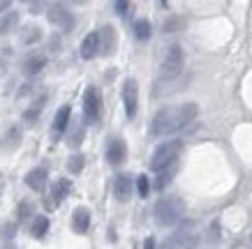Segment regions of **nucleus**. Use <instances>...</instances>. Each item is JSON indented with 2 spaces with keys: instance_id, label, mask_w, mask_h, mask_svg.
<instances>
[{
  "instance_id": "25",
  "label": "nucleus",
  "mask_w": 252,
  "mask_h": 249,
  "mask_svg": "<svg viewBox=\"0 0 252 249\" xmlns=\"http://www.w3.org/2000/svg\"><path fill=\"white\" fill-rule=\"evenodd\" d=\"M84 136H86V127H84V125H79L77 129H72V132H69L67 145H69V148H79V145L84 143Z\"/></svg>"
},
{
  "instance_id": "2",
  "label": "nucleus",
  "mask_w": 252,
  "mask_h": 249,
  "mask_svg": "<svg viewBox=\"0 0 252 249\" xmlns=\"http://www.w3.org/2000/svg\"><path fill=\"white\" fill-rule=\"evenodd\" d=\"M185 215V203L178 196H164L160 198L153 208V219L158 226H174Z\"/></svg>"
},
{
  "instance_id": "21",
  "label": "nucleus",
  "mask_w": 252,
  "mask_h": 249,
  "mask_svg": "<svg viewBox=\"0 0 252 249\" xmlns=\"http://www.w3.org/2000/svg\"><path fill=\"white\" fill-rule=\"evenodd\" d=\"M134 37L139 39V42H146V39H151V32H153V28H151V21H146V19H139L137 23H134Z\"/></svg>"
},
{
  "instance_id": "31",
  "label": "nucleus",
  "mask_w": 252,
  "mask_h": 249,
  "mask_svg": "<svg viewBox=\"0 0 252 249\" xmlns=\"http://www.w3.org/2000/svg\"><path fill=\"white\" fill-rule=\"evenodd\" d=\"M14 231H16V226H14V224H7V226L2 228V233H0V235H5L7 240H12V238H14Z\"/></svg>"
},
{
  "instance_id": "16",
  "label": "nucleus",
  "mask_w": 252,
  "mask_h": 249,
  "mask_svg": "<svg viewBox=\"0 0 252 249\" xmlns=\"http://www.w3.org/2000/svg\"><path fill=\"white\" fill-rule=\"evenodd\" d=\"M99 42H102V55H111V51L116 49V30L111 26H104L99 30Z\"/></svg>"
},
{
  "instance_id": "28",
  "label": "nucleus",
  "mask_w": 252,
  "mask_h": 249,
  "mask_svg": "<svg viewBox=\"0 0 252 249\" xmlns=\"http://www.w3.org/2000/svg\"><path fill=\"white\" fill-rule=\"evenodd\" d=\"M183 26H185L183 19H178V16H171V19L164 23V30H167V32H178L181 28H183Z\"/></svg>"
},
{
  "instance_id": "23",
  "label": "nucleus",
  "mask_w": 252,
  "mask_h": 249,
  "mask_svg": "<svg viewBox=\"0 0 252 249\" xmlns=\"http://www.w3.org/2000/svg\"><path fill=\"white\" fill-rule=\"evenodd\" d=\"M16 23H19V14L16 12H7V14L0 19V35H7L16 28Z\"/></svg>"
},
{
  "instance_id": "17",
  "label": "nucleus",
  "mask_w": 252,
  "mask_h": 249,
  "mask_svg": "<svg viewBox=\"0 0 252 249\" xmlns=\"http://www.w3.org/2000/svg\"><path fill=\"white\" fill-rule=\"evenodd\" d=\"M44 104H46V95H42L39 99H35L31 109H26V113H23V122H26V125H35L37 118H39V113L44 111Z\"/></svg>"
},
{
  "instance_id": "11",
  "label": "nucleus",
  "mask_w": 252,
  "mask_h": 249,
  "mask_svg": "<svg viewBox=\"0 0 252 249\" xmlns=\"http://www.w3.org/2000/svg\"><path fill=\"white\" fill-rule=\"evenodd\" d=\"M79 53H81V58H84V60H93L95 55H99V53H102L99 32H91V35H86L84 42H81V49H79Z\"/></svg>"
},
{
  "instance_id": "32",
  "label": "nucleus",
  "mask_w": 252,
  "mask_h": 249,
  "mask_svg": "<svg viewBox=\"0 0 252 249\" xmlns=\"http://www.w3.org/2000/svg\"><path fill=\"white\" fill-rule=\"evenodd\" d=\"M44 7H46L44 2H31V14H39Z\"/></svg>"
},
{
  "instance_id": "7",
  "label": "nucleus",
  "mask_w": 252,
  "mask_h": 249,
  "mask_svg": "<svg viewBox=\"0 0 252 249\" xmlns=\"http://www.w3.org/2000/svg\"><path fill=\"white\" fill-rule=\"evenodd\" d=\"M123 104H125V113L127 118H134L139 109V83L134 79H125L123 83Z\"/></svg>"
},
{
  "instance_id": "33",
  "label": "nucleus",
  "mask_w": 252,
  "mask_h": 249,
  "mask_svg": "<svg viewBox=\"0 0 252 249\" xmlns=\"http://www.w3.org/2000/svg\"><path fill=\"white\" fill-rule=\"evenodd\" d=\"M144 249H155V238H146V240H144Z\"/></svg>"
},
{
  "instance_id": "19",
  "label": "nucleus",
  "mask_w": 252,
  "mask_h": 249,
  "mask_svg": "<svg viewBox=\"0 0 252 249\" xmlns=\"http://www.w3.org/2000/svg\"><path fill=\"white\" fill-rule=\"evenodd\" d=\"M21 138H23V132H21V127H12L5 134V143H2V150H7V152H12V150H16L19 148V143H21Z\"/></svg>"
},
{
  "instance_id": "20",
  "label": "nucleus",
  "mask_w": 252,
  "mask_h": 249,
  "mask_svg": "<svg viewBox=\"0 0 252 249\" xmlns=\"http://www.w3.org/2000/svg\"><path fill=\"white\" fill-rule=\"evenodd\" d=\"M39 39H42V28H37V26H23L21 44H35Z\"/></svg>"
},
{
  "instance_id": "30",
  "label": "nucleus",
  "mask_w": 252,
  "mask_h": 249,
  "mask_svg": "<svg viewBox=\"0 0 252 249\" xmlns=\"http://www.w3.org/2000/svg\"><path fill=\"white\" fill-rule=\"evenodd\" d=\"M114 9L118 16H127V12H130V2H125V0H118V2H114Z\"/></svg>"
},
{
  "instance_id": "29",
  "label": "nucleus",
  "mask_w": 252,
  "mask_h": 249,
  "mask_svg": "<svg viewBox=\"0 0 252 249\" xmlns=\"http://www.w3.org/2000/svg\"><path fill=\"white\" fill-rule=\"evenodd\" d=\"M31 215H32V205L28 203V201H23V203L19 205V219L23 221V219H28Z\"/></svg>"
},
{
  "instance_id": "18",
  "label": "nucleus",
  "mask_w": 252,
  "mask_h": 249,
  "mask_svg": "<svg viewBox=\"0 0 252 249\" xmlns=\"http://www.w3.org/2000/svg\"><path fill=\"white\" fill-rule=\"evenodd\" d=\"M72 192V182L67 180V178H61V180L54 185V189H51V196H54V203L61 205L65 198H67V194Z\"/></svg>"
},
{
  "instance_id": "6",
  "label": "nucleus",
  "mask_w": 252,
  "mask_h": 249,
  "mask_svg": "<svg viewBox=\"0 0 252 249\" xmlns=\"http://www.w3.org/2000/svg\"><path fill=\"white\" fill-rule=\"evenodd\" d=\"M84 115L88 122H97L102 115V92L95 85H88L84 92Z\"/></svg>"
},
{
  "instance_id": "26",
  "label": "nucleus",
  "mask_w": 252,
  "mask_h": 249,
  "mask_svg": "<svg viewBox=\"0 0 252 249\" xmlns=\"http://www.w3.org/2000/svg\"><path fill=\"white\" fill-rule=\"evenodd\" d=\"M137 192L141 198H148L151 194V182H148V175H137Z\"/></svg>"
},
{
  "instance_id": "3",
  "label": "nucleus",
  "mask_w": 252,
  "mask_h": 249,
  "mask_svg": "<svg viewBox=\"0 0 252 249\" xmlns=\"http://www.w3.org/2000/svg\"><path fill=\"white\" fill-rule=\"evenodd\" d=\"M181 152H183V141H181V138L164 141V143L158 145L155 152L151 155V171H155V173L169 171V166H174V162L178 159Z\"/></svg>"
},
{
  "instance_id": "13",
  "label": "nucleus",
  "mask_w": 252,
  "mask_h": 249,
  "mask_svg": "<svg viewBox=\"0 0 252 249\" xmlns=\"http://www.w3.org/2000/svg\"><path fill=\"white\" fill-rule=\"evenodd\" d=\"M69 118H72V109H69L67 104L61 106L58 113L54 115V122H51V136H54V138H61V134L69 125Z\"/></svg>"
},
{
  "instance_id": "9",
  "label": "nucleus",
  "mask_w": 252,
  "mask_h": 249,
  "mask_svg": "<svg viewBox=\"0 0 252 249\" xmlns=\"http://www.w3.org/2000/svg\"><path fill=\"white\" fill-rule=\"evenodd\" d=\"M127 159V145L121 136H111L107 143V162L111 166H121Z\"/></svg>"
},
{
  "instance_id": "24",
  "label": "nucleus",
  "mask_w": 252,
  "mask_h": 249,
  "mask_svg": "<svg viewBox=\"0 0 252 249\" xmlns=\"http://www.w3.org/2000/svg\"><path fill=\"white\" fill-rule=\"evenodd\" d=\"M84 164H86V157L81 152H77V155H72V157L67 159V171L69 173H81V171H84Z\"/></svg>"
},
{
  "instance_id": "22",
  "label": "nucleus",
  "mask_w": 252,
  "mask_h": 249,
  "mask_svg": "<svg viewBox=\"0 0 252 249\" xmlns=\"http://www.w3.org/2000/svg\"><path fill=\"white\" fill-rule=\"evenodd\" d=\"M46 231H49V219H46L44 215H37L31 224V233L35 235V238H44Z\"/></svg>"
},
{
  "instance_id": "8",
  "label": "nucleus",
  "mask_w": 252,
  "mask_h": 249,
  "mask_svg": "<svg viewBox=\"0 0 252 249\" xmlns=\"http://www.w3.org/2000/svg\"><path fill=\"white\" fill-rule=\"evenodd\" d=\"M46 19L54 23V26L63 28V30H72V28H74V16H72V12H69L65 5H61V2L49 7V12H46Z\"/></svg>"
},
{
  "instance_id": "27",
  "label": "nucleus",
  "mask_w": 252,
  "mask_h": 249,
  "mask_svg": "<svg viewBox=\"0 0 252 249\" xmlns=\"http://www.w3.org/2000/svg\"><path fill=\"white\" fill-rule=\"evenodd\" d=\"M171 178H174V171H171V168H169V171H162V173L158 175V180H155L153 187L158 189V192H162V189H164L169 182H171Z\"/></svg>"
},
{
  "instance_id": "1",
  "label": "nucleus",
  "mask_w": 252,
  "mask_h": 249,
  "mask_svg": "<svg viewBox=\"0 0 252 249\" xmlns=\"http://www.w3.org/2000/svg\"><path fill=\"white\" fill-rule=\"evenodd\" d=\"M199 115V106L194 102H185L178 106H164L151 120V136L162 138V136H171L176 132L185 129L194 118Z\"/></svg>"
},
{
  "instance_id": "12",
  "label": "nucleus",
  "mask_w": 252,
  "mask_h": 249,
  "mask_svg": "<svg viewBox=\"0 0 252 249\" xmlns=\"http://www.w3.org/2000/svg\"><path fill=\"white\" fill-rule=\"evenodd\" d=\"M46 180H49V173H46L44 166L31 168V171L26 173V178H23V182H26V185H28L32 192H42V189L46 187Z\"/></svg>"
},
{
  "instance_id": "5",
  "label": "nucleus",
  "mask_w": 252,
  "mask_h": 249,
  "mask_svg": "<svg viewBox=\"0 0 252 249\" xmlns=\"http://www.w3.org/2000/svg\"><path fill=\"white\" fill-rule=\"evenodd\" d=\"M183 65H185L183 49H181L178 44L169 46V51H167V55H164L162 67H160V79L162 81H167V79H176V76L183 72Z\"/></svg>"
},
{
  "instance_id": "15",
  "label": "nucleus",
  "mask_w": 252,
  "mask_h": 249,
  "mask_svg": "<svg viewBox=\"0 0 252 249\" xmlns=\"http://www.w3.org/2000/svg\"><path fill=\"white\" fill-rule=\"evenodd\" d=\"M44 67H46V55L44 53H32V55H28V58L23 60L21 72L26 76H37Z\"/></svg>"
},
{
  "instance_id": "4",
  "label": "nucleus",
  "mask_w": 252,
  "mask_h": 249,
  "mask_svg": "<svg viewBox=\"0 0 252 249\" xmlns=\"http://www.w3.org/2000/svg\"><path fill=\"white\" fill-rule=\"evenodd\" d=\"M199 235L194 233V224H183L176 233L162 242V249H197Z\"/></svg>"
},
{
  "instance_id": "10",
  "label": "nucleus",
  "mask_w": 252,
  "mask_h": 249,
  "mask_svg": "<svg viewBox=\"0 0 252 249\" xmlns=\"http://www.w3.org/2000/svg\"><path fill=\"white\" fill-rule=\"evenodd\" d=\"M132 187H134V182H132V175L130 173H118L114 178V196L118 198L121 203L130 201Z\"/></svg>"
},
{
  "instance_id": "14",
  "label": "nucleus",
  "mask_w": 252,
  "mask_h": 249,
  "mask_svg": "<svg viewBox=\"0 0 252 249\" xmlns=\"http://www.w3.org/2000/svg\"><path fill=\"white\" fill-rule=\"evenodd\" d=\"M88 226H91V210L86 205L74 208V212H72V228H74V233L84 235L88 231Z\"/></svg>"
},
{
  "instance_id": "34",
  "label": "nucleus",
  "mask_w": 252,
  "mask_h": 249,
  "mask_svg": "<svg viewBox=\"0 0 252 249\" xmlns=\"http://www.w3.org/2000/svg\"><path fill=\"white\" fill-rule=\"evenodd\" d=\"M9 7H12L9 0H0V12H2V9H9Z\"/></svg>"
}]
</instances>
